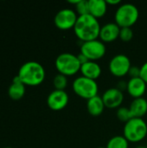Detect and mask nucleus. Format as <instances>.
Wrapping results in <instances>:
<instances>
[{"label":"nucleus","instance_id":"nucleus-6","mask_svg":"<svg viewBox=\"0 0 147 148\" xmlns=\"http://www.w3.org/2000/svg\"><path fill=\"white\" fill-rule=\"evenodd\" d=\"M72 88L75 95L87 101L98 95L99 87L96 81L86 78L84 76L77 77L73 82Z\"/></svg>","mask_w":147,"mask_h":148},{"label":"nucleus","instance_id":"nucleus-28","mask_svg":"<svg viewBox=\"0 0 147 148\" xmlns=\"http://www.w3.org/2000/svg\"><path fill=\"white\" fill-rule=\"evenodd\" d=\"M107 5H117L120 3V0H106Z\"/></svg>","mask_w":147,"mask_h":148},{"label":"nucleus","instance_id":"nucleus-10","mask_svg":"<svg viewBox=\"0 0 147 148\" xmlns=\"http://www.w3.org/2000/svg\"><path fill=\"white\" fill-rule=\"evenodd\" d=\"M69 101L68 95L64 90H54L52 91L48 98L47 104L49 108L53 111H60L65 108Z\"/></svg>","mask_w":147,"mask_h":148},{"label":"nucleus","instance_id":"nucleus-21","mask_svg":"<svg viewBox=\"0 0 147 148\" xmlns=\"http://www.w3.org/2000/svg\"><path fill=\"white\" fill-rule=\"evenodd\" d=\"M116 115H117V118L120 121L125 122V123L128 122L130 120H132L133 118L129 108H124V107H120L118 108Z\"/></svg>","mask_w":147,"mask_h":148},{"label":"nucleus","instance_id":"nucleus-18","mask_svg":"<svg viewBox=\"0 0 147 148\" xmlns=\"http://www.w3.org/2000/svg\"><path fill=\"white\" fill-rule=\"evenodd\" d=\"M105 105L101 96L96 95L87 101V109L89 114L92 116H99L101 115L105 108Z\"/></svg>","mask_w":147,"mask_h":148},{"label":"nucleus","instance_id":"nucleus-13","mask_svg":"<svg viewBox=\"0 0 147 148\" xmlns=\"http://www.w3.org/2000/svg\"><path fill=\"white\" fill-rule=\"evenodd\" d=\"M146 90V83L140 78H133L127 82L126 91L133 98H141Z\"/></svg>","mask_w":147,"mask_h":148},{"label":"nucleus","instance_id":"nucleus-15","mask_svg":"<svg viewBox=\"0 0 147 148\" xmlns=\"http://www.w3.org/2000/svg\"><path fill=\"white\" fill-rule=\"evenodd\" d=\"M25 87L26 86L21 82L19 77L17 75L15 76L12 84L10 86L8 89L9 97L14 101H18L22 99L25 95V90H26Z\"/></svg>","mask_w":147,"mask_h":148},{"label":"nucleus","instance_id":"nucleus-11","mask_svg":"<svg viewBox=\"0 0 147 148\" xmlns=\"http://www.w3.org/2000/svg\"><path fill=\"white\" fill-rule=\"evenodd\" d=\"M104 105L107 108H119L124 101L123 92L117 88H111L106 90L101 96Z\"/></svg>","mask_w":147,"mask_h":148},{"label":"nucleus","instance_id":"nucleus-25","mask_svg":"<svg viewBox=\"0 0 147 148\" xmlns=\"http://www.w3.org/2000/svg\"><path fill=\"white\" fill-rule=\"evenodd\" d=\"M147 84V62L140 67V76H139Z\"/></svg>","mask_w":147,"mask_h":148},{"label":"nucleus","instance_id":"nucleus-7","mask_svg":"<svg viewBox=\"0 0 147 148\" xmlns=\"http://www.w3.org/2000/svg\"><path fill=\"white\" fill-rule=\"evenodd\" d=\"M106 51L107 49L105 43L98 39L84 42L81 46V53L92 62L101 59L105 56Z\"/></svg>","mask_w":147,"mask_h":148},{"label":"nucleus","instance_id":"nucleus-22","mask_svg":"<svg viewBox=\"0 0 147 148\" xmlns=\"http://www.w3.org/2000/svg\"><path fill=\"white\" fill-rule=\"evenodd\" d=\"M75 7V12L78 15V16L89 14L88 0H80V2Z\"/></svg>","mask_w":147,"mask_h":148},{"label":"nucleus","instance_id":"nucleus-30","mask_svg":"<svg viewBox=\"0 0 147 148\" xmlns=\"http://www.w3.org/2000/svg\"><path fill=\"white\" fill-rule=\"evenodd\" d=\"M136 148H147V147H137Z\"/></svg>","mask_w":147,"mask_h":148},{"label":"nucleus","instance_id":"nucleus-1","mask_svg":"<svg viewBox=\"0 0 147 148\" xmlns=\"http://www.w3.org/2000/svg\"><path fill=\"white\" fill-rule=\"evenodd\" d=\"M101 28L98 19L88 14L78 16L74 31L77 38L84 42L98 39Z\"/></svg>","mask_w":147,"mask_h":148},{"label":"nucleus","instance_id":"nucleus-12","mask_svg":"<svg viewBox=\"0 0 147 148\" xmlns=\"http://www.w3.org/2000/svg\"><path fill=\"white\" fill-rule=\"evenodd\" d=\"M120 28L115 23H108L101 28L100 39L104 43H109L114 42L120 37Z\"/></svg>","mask_w":147,"mask_h":148},{"label":"nucleus","instance_id":"nucleus-26","mask_svg":"<svg viewBox=\"0 0 147 148\" xmlns=\"http://www.w3.org/2000/svg\"><path fill=\"white\" fill-rule=\"evenodd\" d=\"M116 88L121 92H123L124 90H126L127 88V82H126L125 81H120V82H118V86Z\"/></svg>","mask_w":147,"mask_h":148},{"label":"nucleus","instance_id":"nucleus-9","mask_svg":"<svg viewBox=\"0 0 147 148\" xmlns=\"http://www.w3.org/2000/svg\"><path fill=\"white\" fill-rule=\"evenodd\" d=\"M77 19L78 15L75 10L71 9H62L55 16L54 23L59 29L68 30L70 29H74Z\"/></svg>","mask_w":147,"mask_h":148},{"label":"nucleus","instance_id":"nucleus-16","mask_svg":"<svg viewBox=\"0 0 147 148\" xmlns=\"http://www.w3.org/2000/svg\"><path fill=\"white\" fill-rule=\"evenodd\" d=\"M129 109L133 118H142L147 113V101L143 97L133 99Z\"/></svg>","mask_w":147,"mask_h":148},{"label":"nucleus","instance_id":"nucleus-20","mask_svg":"<svg viewBox=\"0 0 147 148\" xmlns=\"http://www.w3.org/2000/svg\"><path fill=\"white\" fill-rule=\"evenodd\" d=\"M53 85L55 90H64L68 86V78L67 76L58 74L53 79Z\"/></svg>","mask_w":147,"mask_h":148},{"label":"nucleus","instance_id":"nucleus-5","mask_svg":"<svg viewBox=\"0 0 147 148\" xmlns=\"http://www.w3.org/2000/svg\"><path fill=\"white\" fill-rule=\"evenodd\" d=\"M59 74L65 76H71L77 74L81 69V63L77 56L71 53H62L59 55L55 62Z\"/></svg>","mask_w":147,"mask_h":148},{"label":"nucleus","instance_id":"nucleus-14","mask_svg":"<svg viewBox=\"0 0 147 148\" xmlns=\"http://www.w3.org/2000/svg\"><path fill=\"white\" fill-rule=\"evenodd\" d=\"M82 76L96 81L101 75V68L96 62L89 61L87 63L81 66L80 69Z\"/></svg>","mask_w":147,"mask_h":148},{"label":"nucleus","instance_id":"nucleus-19","mask_svg":"<svg viewBox=\"0 0 147 148\" xmlns=\"http://www.w3.org/2000/svg\"><path fill=\"white\" fill-rule=\"evenodd\" d=\"M129 147V142L128 140L124 137L120 135L113 136L112 137L107 144L106 148H128Z\"/></svg>","mask_w":147,"mask_h":148},{"label":"nucleus","instance_id":"nucleus-29","mask_svg":"<svg viewBox=\"0 0 147 148\" xmlns=\"http://www.w3.org/2000/svg\"><path fill=\"white\" fill-rule=\"evenodd\" d=\"M68 2L70 4H74V5L75 6V5L80 2V0H68Z\"/></svg>","mask_w":147,"mask_h":148},{"label":"nucleus","instance_id":"nucleus-32","mask_svg":"<svg viewBox=\"0 0 147 148\" xmlns=\"http://www.w3.org/2000/svg\"><path fill=\"white\" fill-rule=\"evenodd\" d=\"M98 148H106V147H98Z\"/></svg>","mask_w":147,"mask_h":148},{"label":"nucleus","instance_id":"nucleus-3","mask_svg":"<svg viewBox=\"0 0 147 148\" xmlns=\"http://www.w3.org/2000/svg\"><path fill=\"white\" fill-rule=\"evenodd\" d=\"M139 16L138 8L133 3H123L116 10L114 15L115 23L120 28H131Z\"/></svg>","mask_w":147,"mask_h":148},{"label":"nucleus","instance_id":"nucleus-8","mask_svg":"<svg viewBox=\"0 0 147 148\" xmlns=\"http://www.w3.org/2000/svg\"><path fill=\"white\" fill-rule=\"evenodd\" d=\"M131 61L129 57L124 54H119L114 56L109 62V71L116 77H123L128 75L131 69Z\"/></svg>","mask_w":147,"mask_h":148},{"label":"nucleus","instance_id":"nucleus-24","mask_svg":"<svg viewBox=\"0 0 147 148\" xmlns=\"http://www.w3.org/2000/svg\"><path fill=\"white\" fill-rule=\"evenodd\" d=\"M128 75L130 76V79L133 78H139L140 76V68L137 66H132L129 69Z\"/></svg>","mask_w":147,"mask_h":148},{"label":"nucleus","instance_id":"nucleus-4","mask_svg":"<svg viewBox=\"0 0 147 148\" xmlns=\"http://www.w3.org/2000/svg\"><path fill=\"white\" fill-rule=\"evenodd\" d=\"M123 134L128 142H140L146 137L147 124L142 118H133L126 123Z\"/></svg>","mask_w":147,"mask_h":148},{"label":"nucleus","instance_id":"nucleus-27","mask_svg":"<svg viewBox=\"0 0 147 148\" xmlns=\"http://www.w3.org/2000/svg\"><path fill=\"white\" fill-rule=\"evenodd\" d=\"M77 58H78V60H79L81 65H83V64L87 63L88 62H89V60H88L83 54H81V53H80L79 55H77Z\"/></svg>","mask_w":147,"mask_h":148},{"label":"nucleus","instance_id":"nucleus-2","mask_svg":"<svg viewBox=\"0 0 147 148\" xmlns=\"http://www.w3.org/2000/svg\"><path fill=\"white\" fill-rule=\"evenodd\" d=\"M45 69L42 64L37 62L30 61L23 63L17 76L25 86L36 87L42 83L45 79Z\"/></svg>","mask_w":147,"mask_h":148},{"label":"nucleus","instance_id":"nucleus-31","mask_svg":"<svg viewBox=\"0 0 147 148\" xmlns=\"http://www.w3.org/2000/svg\"><path fill=\"white\" fill-rule=\"evenodd\" d=\"M3 148H12V147H3Z\"/></svg>","mask_w":147,"mask_h":148},{"label":"nucleus","instance_id":"nucleus-23","mask_svg":"<svg viewBox=\"0 0 147 148\" xmlns=\"http://www.w3.org/2000/svg\"><path fill=\"white\" fill-rule=\"evenodd\" d=\"M133 37V31L132 28H120V39L124 42H130Z\"/></svg>","mask_w":147,"mask_h":148},{"label":"nucleus","instance_id":"nucleus-17","mask_svg":"<svg viewBox=\"0 0 147 148\" xmlns=\"http://www.w3.org/2000/svg\"><path fill=\"white\" fill-rule=\"evenodd\" d=\"M89 14L96 19L103 17L107 10L106 0H88Z\"/></svg>","mask_w":147,"mask_h":148}]
</instances>
